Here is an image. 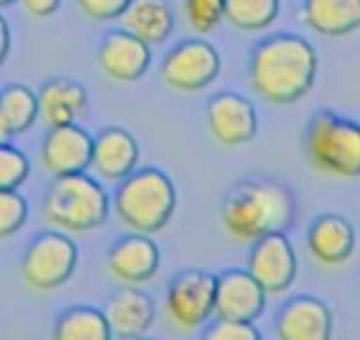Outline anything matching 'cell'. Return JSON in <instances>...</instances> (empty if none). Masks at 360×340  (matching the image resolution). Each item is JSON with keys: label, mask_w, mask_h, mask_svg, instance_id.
I'll return each instance as SVG.
<instances>
[{"label": "cell", "mask_w": 360, "mask_h": 340, "mask_svg": "<svg viewBox=\"0 0 360 340\" xmlns=\"http://www.w3.org/2000/svg\"><path fill=\"white\" fill-rule=\"evenodd\" d=\"M36 95H38V118L48 127L77 123L87 112L89 93L76 80H49L41 85Z\"/></svg>", "instance_id": "cell-19"}, {"label": "cell", "mask_w": 360, "mask_h": 340, "mask_svg": "<svg viewBox=\"0 0 360 340\" xmlns=\"http://www.w3.org/2000/svg\"><path fill=\"white\" fill-rule=\"evenodd\" d=\"M140 161V146L123 127H106L93 138V172L110 182H121L134 172Z\"/></svg>", "instance_id": "cell-17"}, {"label": "cell", "mask_w": 360, "mask_h": 340, "mask_svg": "<svg viewBox=\"0 0 360 340\" xmlns=\"http://www.w3.org/2000/svg\"><path fill=\"white\" fill-rule=\"evenodd\" d=\"M248 270L268 295L287 291L298 272V257L289 237L272 233L251 242Z\"/></svg>", "instance_id": "cell-9"}, {"label": "cell", "mask_w": 360, "mask_h": 340, "mask_svg": "<svg viewBox=\"0 0 360 340\" xmlns=\"http://www.w3.org/2000/svg\"><path fill=\"white\" fill-rule=\"evenodd\" d=\"M160 250L151 234L130 233L115 240L108 251V270L123 286H140L157 275Z\"/></svg>", "instance_id": "cell-14"}, {"label": "cell", "mask_w": 360, "mask_h": 340, "mask_svg": "<svg viewBox=\"0 0 360 340\" xmlns=\"http://www.w3.org/2000/svg\"><path fill=\"white\" fill-rule=\"evenodd\" d=\"M112 339H138L155 322V303L136 286H124L112 293L102 306Z\"/></svg>", "instance_id": "cell-16"}, {"label": "cell", "mask_w": 360, "mask_h": 340, "mask_svg": "<svg viewBox=\"0 0 360 340\" xmlns=\"http://www.w3.org/2000/svg\"><path fill=\"white\" fill-rule=\"evenodd\" d=\"M221 72V55L202 38H187L176 44L160 63V78L181 93H196L212 85Z\"/></svg>", "instance_id": "cell-7"}, {"label": "cell", "mask_w": 360, "mask_h": 340, "mask_svg": "<svg viewBox=\"0 0 360 340\" xmlns=\"http://www.w3.org/2000/svg\"><path fill=\"white\" fill-rule=\"evenodd\" d=\"M177 193L170 176L159 168H136L119 182L113 210L132 233L155 234L170 223L176 212Z\"/></svg>", "instance_id": "cell-3"}, {"label": "cell", "mask_w": 360, "mask_h": 340, "mask_svg": "<svg viewBox=\"0 0 360 340\" xmlns=\"http://www.w3.org/2000/svg\"><path fill=\"white\" fill-rule=\"evenodd\" d=\"M207 129L221 146H245L259 132V115L253 102L234 91H221L207 104Z\"/></svg>", "instance_id": "cell-10"}, {"label": "cell", "mask_w": 360, "mask_h": 340, "mask_svg": "<svg viewBox=\"0 0 360 340\" xmlns=\"http://www.w3.org/2000/svg\"><path fill=\"white\" fill-rule=\"evenodd\" d=\"M57 340H106L112 339L106 316L101 308L79 305L66 308L53 325Z\"/></svg>", "instance_id": "cell-22"}, {"label": "cell", "mask_w": 360, "mask_h": 340, "mask_svg": "<svg viewBox=\"0 0 360 340\" xmlns=\"http://www.w3.org/2000/svg\"><path fill=\"white\" fill-rule=\"evenodd\" d=\"M12 48V32H10V25H8L6 18L0 13V65L6 61L8 53Z\"/></svg>", "instance_id": "cell-31"}, {"label": "cell", "mask_w": 360, "mask_h": 340, "mask_svg": "<svg viewBox=\"0 0 360 340\" xmlns=\"http://www.w3.org/2000/svg\"><path fill=\"white\" fill-rule=\"evenodd\" d=\"M306 156L315 170L334 178L360 176V123L334 112L313 115L306 131Z\"/></svg>", "instance_id": "cell-5"}, {"label": "cell", "mask_w": 360, "mask_h": 340, "mask_svg": "<svg viewBox=\"0 0 360 340\" xmlns=\"http://www.w3.org/2000/svg\"><path fill=\"white\" fill-rule=\"evenodd\" d=\"M217 276L200 269L179 272L166 289V314L179 329L200 327L215 314Z\"/></svg>", "instance_id": "cell-8"}, {"label": "cell", "mask_w": 360, "mask_h": 340, "mask_svg": "<svg viewBox=\"0 0 360 340\" xmlns=\"http://www.w3.org/2000/svg\"><path fill=\"white\" fill-rule=\"evenodd\" d=\"M279 0H224V19L238 30L268 29L279 15Z\"/></svg>", "instance_id": "cell-24"}, {"label": "cell", "mask_w": 360, "mask_h": 340, "mask_svg": "<svg viewBox=\"0 0 360 340\" xmlns=\"http://www.w3.org/2000/svg\"><path fill=\"white\" fill-rule=\"evenodd\" d=\"M204 339L210 340H257L260 333L251 322H238V320H224L217 317L206 329Z\"/></svg>", "instance_id": "cell-28"}, {"label": "cell", "mask_w": 360, "mask_h": 340, "mask_svg": "<svg viewBox=\"0 0 360 340\" xmlns=\"http://www.w3.org/2000/svg\"><path fill=\"white\" fill-rule=\"evenodd\" d=\"M12 2H15V0H0V8L8 6V4H12Z\"/></svg>", "instance_id": "cell-33"}, {"label": "cell", "mask_w": 360, "mask_h": 340, "mask_svg": "<svg viewBox=\"0 0 360 340\" xmlns=\"http://www.w3.org/2000/svg\"><path fill=\"white\" fill-rule=\"evenodd\" d=\"M19 4L29 18L46 19L59 10L63 0H19Z\"/></svg>", "instance_id": "cell-30"}, {"label": "cell", "mask_w": 360, "mask_h": 340, "mask_svg": "<svg viewBox=\"0 0 360 340\" xmlns=\"http://www.w3.org/2000/svg\"><path fill=\"white\" fill-rule=\"evenodd\" d=\"M108 214V193L85 172L53 176L41 201L44 220L63 233H91L106 223Z\"/></svg>", "instance_id": "cell-4"}, {"label": "cell", "mask_w": 360, "mask_h": 340, "mask_svg": "<svg viewBox=\"0 0 360 340\" xmlns=\"http://www.w3.org/2000/svg\"><path fill=\"white\" fill-rule=\"evenodd\" d=\"M0 120L10 134H23L38 120V95L23 84L0 91Z\"/></svg>", "instance_id": "cell-23"}, {"label": "cell", "mask_w": 360, "mask_h": 340, "mask_svg": "<svg viewBox=\"0 0 360 340\" xmlns=\"http://www.w3.org/2000/svg\"><path fill=\"white\" fill-rule=\"evenodd\" d=\"M10 137H12V134L8 132L6 125H4V123H2V120H0V144L8 142V138H10Z\"/></svg>", "instance_id": "cell-32"}, {"label": "cell", "mask_w": 360, "mask_h": 340, "mask_svg": "<svg viewBox=\"0 0 360 340\" xmlns=\"http://www.w3.org/2000/svg\"><path fill=\"white\" fill-rule=\"evenodd\" d=\"M79 251L63 231L36 234L21 259V278L32 291H53L65 286L76 272Z\"/></svg>", "instance_id": "cell-6"}, {"label": "cell", "mask_w": 360, "mask_h": 340, "mask_svg": "<svg viewBox=\"0 0 360 340\" xmlns=\"http://www.w3.org/2000/svg\"><path fill=\"white\" fill-rule=\"evenodd\" d=\"M130 0H76L83 15L95 21H112L119 19L127 10Z\"/></svg>", "instance_id": "cell-29"}, {"label": "cell", "mask_w": 360, "mask_h": 340, "mask_svg": "<svg viewBox=\"0 0 360 340\" xmlns=\"http://www.w3.org/2000/svg\"><path fill=\"white\" fill-rule=\"evenodd\" d=\"M96 59L108 78L119 84L136 82L149 70L151 46L124 29L110 30L102 38Z\"/></svg>", "instance_id": "cell-13"}, {"label": "cell", "mask_w": 360, "mask_h": 340, "mask_svg": "<svg viewBox=\"0 0 360 340\" xmlns=\"http://www.w3.org/2000/svg\"><path fill=\"white\" fill-rule=\"evenodd\" d=\"M315 48L298 34H272L255 46L249 61V84L270 104L287 106L302 101L317 78Z\"/></svg>", "instance_id": "cell-1"}, {"label": "cell", "mask_w": 360, "mask_h": 340, "mask_svg": "<svg viewBox=\"0 0 360 340\" xmlns=\"http://www.w3.org/2000/svg\"><path fill=\"white\" fill-rule=\"evenodd\" d=\"M29 218V204L18 189L0 191V240L18 233Z\"/></svg>", "instance_id": "cell-27"}, {"label": "cell", "mask_w": 360, "mask_h": 340, "mask_svg": "<svg viewBox=\"0 0 360 340\" xmlns=\"http://www.w3.org/2000/svg\"><path fill=\"white\" fill-rule=\"evenodd\" d=\"M266 297L248 269H226L215 282V316L255 323L264 312Z\"/></svg>", "instance_id": "cell-11"}, {"label": "cell", "mask_w": 360, "mask_h": 340, "mask_svg": "<svg viewBox=\"0 0 360 340\" xmlns=\"http://www.w3.org/2000/svg\"><path fill=\"white\" fill-rule=\"evenodd\" d=\"M29 172L30 163L23 151L10 142L0 144V191L19 189Z\"/></svg>", "instance_id": "cell-26"}, {"label": "cell", "mask_w": 360, "mask_h": 340, "mask_svg": "<svg viewBox=\"0 0 360 340\" xmlns=\"http://www.w3.org/2000/svg\"><path fill=\"white\" fill-rule=\"evenodd\" d=\"M276 334L281 340L330 339V308L325 301L313 295H296L281 306L276 317Z\"/></svg>", "instance_id": "cell-15"}, {"label": "cell", "mask_w": 360, "mask_h": 340, "mask_svg": "<svg viewBox=\"0 0 360 340\" xmlns=\"http://www.w3.org/2000/svg\"><path fill=\"white\" fill-rule=\"evenodd\" d=\"M306 242L315 261L325 267H338L353 256L356 233L343 215L323 214L311 221Z\"/></svg>", "instance_id": "cell-18"}, {"label": "cell", "mask_w": 360, "mask_h": 340, "mask_svg": "<svg viewBox=\"0 0 360 340\" xmlns=\"http://www.w3.org/2000/svg\"><path fill=\"white\" fill-rule=\"evenodd\" d=\"M304 21L323 36L340 38L360 29V0H304Z\"/></svg>", "instance_id": "cell-21"}, {"label": "cell", "mask_w": 360, "mask_h": 340, "mask_svg": "<svg viewBox=\"0 0 360 340\" xmlns=\"http://www.w3.org/2000/svg\"><path fill=\"white\" fill-rule=\"evenodd\" d=\"M296 215L295 195L276 180H243L226 195L221 208L224 233L236 242H255L260 237L285 233Z\"/></svg>", "instance_id": "cell-2"}, {"label": "cell", "mask_w": 360, "mask_h": 340, "mask_svg": "<svg viewBox=\"0 0 360 340\" xmlns=\"http://www.w3.org/2000/svg\"><path fill=\"white\" fill-rule=\"evenodd\" d=\"M185 23L196 34H210L224 19V0H181Z\"/></svg>", "instance_id": "cell-25"}, {"label": "cell", "mask_w": 360, "mask_h": 340, "mask_svg": "<svg viewBox=\"0 0 360 340\" xmlns=\"http://www.w3.org/2000/svg\"><path fill=\"white\" fill-rule=\"evenodd\" d=\"M119 19L121 29L143 40L148 46L166 42L176 25L168 0H130Z\"/></svg>", "instance_id": "cell-20"}, {"label": "cell", "mask_w": 360, "mask_h": 340, "mask_svg": "<svg viewBox=\"0 0 360 340\" xmlns=\"http://www.w3.org/2000/svg\"><path fill=\"white\" fill-rule=\"evenodd\" d=\"M93 137L77 123L49 127L40 148L41 167L51 176L85 172L91 165Z\"/></svg>", "instance_id": "cell-12"}]
</instances>
